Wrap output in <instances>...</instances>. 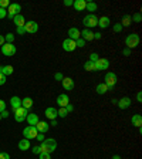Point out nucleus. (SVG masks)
I'll return each mask as SVG.
<instances>
[{
    "instance_id": "obj_32",
    "label": "nucleus",
    "mask_w": 142,
    "mask_h": 159,
    "mask_svg": "<svg viewBox=\"0 0 142 159\" xmlns=\"http://www.w3.org/2000/svg\"><path fill=\"white\" fill-rule=\"evenodd\" d=\"M131 20H132V23H141L142 21V14L139 13H135L134 16H131Z\"/></svg>"
},
{
    "instance_id": "obj_9",
    "label": "nucleus",
    "mask_w": 142,
    "mask_h": 159,
    "mask_svg": "<svg viewBox=\"0 0 142 159\" xmlns=\"http://www.w3.org/2000/svg\"><path fill=\"white\" fill-rule=\"evenodd\" d=\"M109 68V60L108 58H98L95 61V71H104Z\"/></svg>"
},
{
    "instance_id": "obj_14",
    "label": "nucleus",
    "mask_w": 142,
    "mask_h": 159,
    "mask_svg": "<svg viewBox=\"0 0 142 159\" xmlns=\"http://www.w3.org/2000/svg\"><path fill=\"white\" fill-rule=\"evenodd\" d=\"M131 104H132V99L129 98V97H122V98L117 102V105H118L121 109H128L129 107H131Z\"/></svg>"
},
{
    "instance_id": "obj_16",
    "label": "nucleus",
    "mask_w": 142,
    "mask_h": 159,
    "mask_svg": "<svg viewBox=\"0 0 142 159\" xmlns=\"http://www.w3.org/2000/svg\"><path fill=\"white\" fill-rule=\"evenodd\" d=\"M36 129L39 134H46L50 129V124L46 122V121H39V122L36 124Z\"/></svg>"
},
{
    "instance_id": "obj_19",
    "label": "nucleus",
    "mask_w": 142,
    "mask_h": 159,
    "mask_svg": "<svg viewBox=\"0 0 142 159\" xmlns=\"http://www.w3.org/2000/svg\"><path fill=\"white\" fill-rule=\"evenodd\" d=\"M20 107H21V99L19 97H11L10 98V108L13 109V112L17 108H20Z\"/></svg>"
},
{
    "instance_id": "obj_36",
    "label": "nucleus",
    "mask_w": 142,
    "mask_h": 159,
    "mask_svg": "<svg viewBox=\"0 0 142 159\" xmlns=\"http://www.w3.org/2000/svg\"><path fill=\"white\" fill-rule=\"evenodd\" d=\"M112 30L115 31V33H119V31H122V26H121V23H115V24H114Z\"/></svg>"
},
{
    "instance_id": "obj_10",
    "label": "nucleus",
    "mask_w": 142,
    "mask_h": 159,
    "mask_svg": "<svg viewBox=\"0 0 142 159\" xmlns=\"http://www.w3.org/2000/svg\"><path fill=\"white\" fill-rule=\"evenodd\" d=\"M24 29H26V34H34L39 31V24L36 21H33V20H30V21H26Z\"/></svg>"
},
{
    "instance_id": "obj_22",
    "label": "nucleus",
    "mask_w": 142,
    "mask_h": 159,
    "mask_svg": "<svg viewBox=\"0 0 142 159\" xmlns=\"http://www.w3.org/2000/svg\"><path fill=\"white\" fill-rule=\"evenodd\" d=\"M81 39H83L84 41H91V40L94 39V33L88 29H84L83 31H81Z\"/></svg>"
},
{
    "instance_id": "obj_54",
    "label": "nucleus",
    "mask_w": 142,
    "mask_h": 159,
    "mask_svg": "<svg viewBox=\"0 0 142 159\" xmlns=\"http://www.w3.org/2000/svg\"><path fill=\"white\" fill-rule=\"evenodd\" d=\"M4 43H6V41H4V36H2V34H0V47L3 46Z\"/></svg>"
},
{
    "instance_id": "obj_3",
    "label": "nucleus",
    "mask_w": 142,
    "mask_h": 159,
    "mask_svg": "<svg viewBox=\"0 0 142 159\" xmlns=\"http://www.w3.org/2000/svg\"><path fill=\"white\" fill-rule=\"evenodd\" d=\"M139 36L136 33H131L128 37L125 39V46H126V48H135V47H138L139 46Z\"/></svg>"
},
{
    "instance_id": "obj_1",
    "label": "nucleus",
    "mask_w": 142,
    "mask_h": 159,
    "mask_svg": "<svg viewBox=\"0 0 142 159\" xmlns=\"http://www.w3.org/2000/svg\"><path fill=\"white\" fill-rule=\"evenodd\" d=\"M57 149V142L54 138H46L40 145V151L44 153H51Z\"/></svg>"
},
{
    "instance_id": "obj_25",
    "label": "nucleus",
    "mask_w": 142,
    "mask_h": 159,
    "mask_svg": "<svg viewBox=\"0 0 142 159\" xmlns=\"http://www.w3.org/2000/svg\"><path fill=\"white\" fill-rule=\"evenodd\" d=\"M131 122H132L134 126L141 128V125H142V116H141V114H134L132 118H131Z\"/></svg>"
},
{
    "instance_id": "obj_44",
    "label": "nucleus",
    "mask_w": 142,
    "mask_h": 159,
    "mask_svg": "<svg viewBox=\"0 0 142 159\" xmlns=\"http://www.w3.org/2000/svg\"><path fill=\"white\" fill-rule=\"evenodd\" d=\"M36 139H37V141H39V142H43L44 139H46V136H44V134H37Z\"/></svg>"
},
{
    "instance_id": "obj_2",
    "label": "nucleus",
    "mask_w": 142,
    "mask_h": 159,
    "mask_svg": "<svg viewBox=\"0 0 142 159\" xmlns=\"http://www.w3.org/2000/svg\"><path fill=\"white\" fill-rule=\"evenodd\" d=\"M104 80H105V81H104V84L108 87L109 91H112L114 85L118 83V77H117V74L112 73V71H107V74H105V77H104Z\"/></svg>"
},
{
    "instance_id": "obj_42",
    "label": "nucleus",
    "mask_w": 142,
    "mask_h": 159,
    "mask_svg": "<svg viewBox=\"0 0 142 159\" xmlns=\"http://www.w3.org/2000/svg\"><path fill=\"white\" fill-rule=\"evenodd\" d=\"M39 159H51V158H50V153L40 152V153H39Z\"/></svg>"
},
{
    "instance_id": "obj_45",
    "label": "nucleus",
    "mask_w": 142,
    "mask_h": 159,
    "mask_svg": "<svg viewBox=\"0 0 142 159\" xmlns=\"http://www.w3.org/2000/svg\"><path fill=\"white\" fill-rule=\"evenodd\" d=\"M0 159H10V155L7 152H0Z\"/></svg>"
},
{
    "instance_id": "obj_5",
    "label": "nucleus",
    "mask_w": 142,
    "mask_h": 159,
    "mask_svg": "<svg viewBox=\"0 0 142 159\" xmlns=\"http://www.w3.org/2000/svg\"><path fill=\"white\" fill-rule=\"evenodd\" d=\"M27 115H29V111H27L26 108H23V107H20V108H17L16 111H14V121L21 124L23 121H26Z\"/></svg>"
},
{
    "instance_id": "obj_55",
    "label": "nucleus",
    "mask_w": 142,
    "mask_h": 159,
    "mask_svg": "<svg viewBox=\"0 0 142 159\" xmlns=\"http://www.w3.org/2000/svg\"><path fill=\"white\" fill-rule=\"evenodd\" d=\"M50 125H53V126H56V125H57V121H56V119H53V121H51V122H50Z\"/></svg>"
},
{
    "instance_id": "obj_12",
    "label": "nucleus",
    "mask_w": 142,
    "mask_h": 159,
    "mask_svg": "<svg viewBox=\"0 0 142 159\" xmlns=\"http://www.w3.org/2000/svg\"><path fill=\"white\" fill-rule=\"evenodd\" d=\"M56 102H57V105H58L60 108H66V107L70 104V98H68L67 94H60V95L57 97Z\"/></svg>"
},
{
    "instance_id": "obj_48",
    "label": "nucleus",
    "mask_w": 142,
    "mask_h": 159,
    "mask_svg": "<svg viewBox=\"0 0 142 159\" xmlns=\"http://www.w3.org/2000/svg\"><path fill=\"white\" fill-rule=\"evenodd\" d=\"M4 109H6V102H4L3 99H0V112L4 111Z\"/></svg>"
},
{
    "instance_id": "obj_47",
    "label": "nucleus",
    "mask_w": 142,
    "mask_h": 159,
    "mask_svg": "<svg viewBox=\"0 0 142 159\" xmlns=\"http://www.w3.org/2000/svg\"><path fill=\"white\" fill-rule=\"evenodd\" d=\"M122 54H124V56H125V57H129V56H131V50H129V48H126V47H125V48L122 50Z\"/></svg>"
},
{
    "instance_id": "obj_8",
    "label": "nucleus",
    "mask_w": 142,
    "mask_h": 159,
    "mask_svg": "<svg viewBox=\"0 0 142 159\" xmlns=\"http://www.w3.org/2000/svg\"><path fill=\"white\" fill-rule=\"evenodd\" d=\"M37 129H36V126H26V128L23 129V136L26 139H36V136H37Z\"/></svg>"
},
{
    "instance_id": "obj_24",
    "label": "nucleus",
    "mask_w": 142,
    "mask_h": 159,
    "mask_svg": "<svg viewBox=\"0 0 142 159\" xmlns=\"http://www.w3.org/2000/svg\"><path fill=\"white\" fill-rule=\"evenodd\" d=\"M74 9L77 10V11H83V10H85V6H87V2L85 0H74Z\"/></svg>"
},
{
    "instance_id": "obj_28",
    "label": "nucleus",
    "mask_w": 142,
    "mask_h": 159,
    "mask_svg": "<svg viewBox=\"0 0 142 159\" xmlns=\"http://www.w3.org/2000/svg\"><path fill=\"white\" fill-rule=\"evenodd\" d=\"M21 107H23V108H26L27 111H29V109L33 107V99L30 98V97H26V98H23V99H21Z\"/></svg>"
},
{
    "instance_id": "obj_33",
    "label": "nucleus",
    "mask_w": 142,
    "mask_h": 159,
    "mask_svg": "<svg viewBox=\"0 0 142 159\" xmlns=\"http://www.w3.org/2000/svg\"><path fill=\"white\" fill-rule=\"evenodd\" d=\"M4 41H6V43L13 44V41H14V34H11V33L6 34V36H4Z\"/></svg>"
},
{
    "instance_id": "obj_27",
    "label": "nucleus",
    "mask_w": 142,
    "mask_h": 159,
    "mask_svg": "<svg viewBox=\"0 0 142 159\" xmlns=\"http://www.w3.org/2000/svg\"><path fill=\"white\" fill-rule=\"evenodd\" d=\"M95 91H97V94H99V95H104V94L108 93L109 89H108V87H107L105 84L101 83V84H98V85L95 87Z\"/></svg>"
},
{
    "instance_id": "obj_37",
    "label": "nucleus",
    "mask_w": 142,
    "mask_h": 159,
    "mask_svg": "<svg viewBox=\"0 0 142 159\" xmlns=\"http://www.w3.org/2000/svg\"><path fill=\"white\" fill-rule=\"evenodd\" d=\"M98 58H99V56H98L97 53H91V54H89V61H93V63H95V61H97Z\"/></svg>"
},
{
    "instance_id": "obj_23",
    "label": "nucleus",
    "mask_w": 142,
    "mask_h": 159,
    "mask_svg": "<svg viewBox=\"0 0 142 159\" xmlns=\"http://www.w3.org/2000/svg\"><path fill=\"white\" fill-rule=\"evenodd\" d=\"M13 71H14V68L11 66H0V74H2V75H4V77L11 75V74H13Z\"/></svg>"
},
{
    "instance_id": "obj_50",
    "label": "nucleus",
    "mask_w": 142,
    "mask_h": 159,
    "mask_svg": "<svg viewBox=\"0 0 142 159\" xmlns=\"http://www.w3.org/2000/svg\"><path fill=\"white\" fill-rule=\"evenodd\" d=\"M6 78L7 77H4V75L0 74V85H4V84H6Z\"/></svg>"
},
{
    "instance_id": "obj_13",
    "label": "nucleus",
    "mask_w": 142,
    "mask_h": 159,
    "mask_svg": "<svg viewBox=\"0 0 142 159\" xmlns=\"http://www.w3.org/2000/svg\"><path fill=\"white\" fill-rule=\"evenodd\" d=\"M61 84H63V88L66 89V91H71V89H74V87H76L74 80L71 78V77H64Z\"/></svg>"
},
{
    "instance_id": "obj_20",
    "label": "nucleus",
    "mask_w": 142,
    "mask_h": 159,
    "mask_svg": "<svg viewBox=\"0 0 142 159\" xmlns=\"http://www.w3.org/2000/svg\"><path fill=\"white\" fill-rule=\"evenodd\" d=\"M26 121L30 126H36V124L39 122L40 119H39V115H37V114H29L27 118H26Z\"/></svg>"
},
{
    "instance_id": "obj_51",
    "label": "nucleus",
    "mask_w": 142,
    "mask_h": 159,
    "mask_svg": "<svg viewBox=\"0 0 142 159\" xmlns=\"http://www.w3.org/2000/svg\"><path fill=\"white\" fill-rule=\"evenodd\" d=\"M66 109H67V112L70 114V112H73V111H74V107L71 105V104H68V105L66 107Z\"/></svg>"
},
{
    "instance_id": "obj_53",
    "label": "nucleus",
    "mask_w": 142,
    "mask_h": 159,
    "mask_svg": "<svg viewBox=\"0 0 142 159\" xmlns=\"http://www.w3.org/2000/svg\"><path fill=\"white\" fill-rule=\"evenodd\" d=\"M101 39V33H94V39L93 40H99Z\"/></svg>"
},
{
    "instance_id": "obj_11",
    "label": "nucleus",
    "mask_w": 142,
    "mask_h": 159,
    "mask_svg": "<svg viewBox=\"0 0 142 159\" xmlns=\"http://www.w3.org/2000/svg\"><path fill=\"white\" fill-rule=\"evenodd\" d=\"M76 48H77V46H76V41H74V40L66 39L63 41V50L64 51H67V53H73Z\"/></svg>"
},
{
    "instance_id": "obj_29",
    "label": "nucleus",
    "mask_w": 142,
    "mask_h": 159,
    "mask_svg": "<svg viewBox=\"0 0 142 159\" xmlns=\"http://www.w3.org/2000/svg\"><path fill=\"white\" fill-rule=\"evenodd\" d=\"M131 24H132L131 16H129V14H124L122 19H121V26H122V27H129Z\"/></svg>"
},
{
    "instance_id": "obj_43",
    "label": "nucleus",
    "mask_w": 142,
    "mask_h": 159,
    "mask_svg": "<svg viewBox=\"0 0 142 159\" xmlns=\"http://www.w3.org/2000/svg\"><path fill=\"white\" fill-rule=\"evenodd\" d=\"M31 152L36 153V155H39L41 151H40V145H36V146H31Z\"/></svg>"
},
{
    "instance_id": "obj_15",
    "label": "nucleus",
    "mask_w": 142,
    "mask_h": 159,
    "mask_svg": "<svg viewBox=\"0 0 142 159\" xmlns=\"http://www.w3.org/2000/svg\"><path fill=\"white\" fill-rule=\"evenodd\" d=\"M44 115H46V118H48L50 121L56 119L57 116H58L57 108H54V107H48V108H46V111H44Z\"/></svg>"
},
{
    "instance_id": "obj_6",
    "label": "nucleus",
    "mask_w": 142,
    "mask_h": 159,
    "mask_svg": "<svg viewBox=\"0 0 142 159\" xmlns=\"http://www.w3.org/2000/svg\"><path fill=\"white\" fill-rule=\"evenodd\" d=\"M16 46L14 44H10V43H4L3 46H2V54L6 57H11L16 54Z\"/></svg>"
},
{
    "instance_id": "obj_31",
    "label": "nucleus",
    "mask_w": 142,
    "mask_h": 159,
    "mask_svg": "<svg viewBox=\"0 0 142 159\" xmlns=\"http://www.w3.org/2000/svg\"><path fill=\"white\" fill-rule=\"evenodd\" d=\"M84 70H85V71H89V73H91V71H95V63H93V61H85V64H84Z\"/></svg>"
},
{
    "instance_id": "obj_17",
    "label": "nucleus",
    "mask_w": 142,
    "mask_h": 159,
    "mask_svg": "<svg viewBox=\"0 0 142 159\" xmlns=\"http://www.w3.org/2000/svg\"><path fill=\"white\" fill-rule=\"evenodd\" d=\"M67 34H68V39L74 40V41H76V40H78L80 37H81V31H80L77 27H70L68 33H67Z\"/></svg>"
},
{
    "instance_id": "obj_57",
    "label": "nucleus",
    "mask_w": 142,
    "mask_h": 159,
    "mask_svg": "<svg viewBox=\"0 0 142 159\" xmlns=\"http://www.w3.org/2000/svg\"><path fill=\"white\" fill-rule=\"evenodd\" d=\"M0 119H2V116H0Z\"/></svg>"
},
{
    "instance_id": "obj_41",
    "label": "nucleus",
    "mask_w": 142,
    "mask_h": 159,
    "mask_svg": "<svg viewBox=\"0 0 142 159\" xmlns=\"http://www.w3.org/2000/svg\"><path fill=\"white\" fill-rule=\"evenodd\" d=\"M7 17V10L0 7V19H6Z\"/></svg>"
},
{
    "instance_id": "obj_38",
    "label": "nucleus",
    "mask_w": 142,
    "mask_h": 159,
    "mask_svg": "<svg viewBox=\"0 0 142 159\" xmlns=\"http://www.w3.org/2000/svg\"><path fill=\"white\" fill-rule=\"evenodd\" d=\"M16 33H17V34H20V36H23V34H26V29H24V26L17 27V29H16Z\"/></svg>"
},
{
    "instance_id": "obj_46",
    "label": "nucleus",
    "mask_w": 142,
    "mask_h": 159,
    "mask_svg": "<svg viewBox=\"0 0 142 159\" xmlns=\"http://www.w3.org/2000/svg\"><path fill=\"white\" fill-rule=\"evenodd\" d=\"M74 4V0H64V6L66 7H70Z\"/></svg>"
},
{
    "instance_id": "obj_18",
    "label": "nucleus",
    "mask_w": 142,
    "mask_h": 159,
    "mask_svg": "<svg viewBox=\"0 0 142 159\" xmlns=\"http://www.w3.org/2000/svg\"><path fill=\"white\" fill-rule=\"evenodd\" d=\"M98 26L99 29H108L111 26V20H109L108 16H101L98 19Z\"/></svg>"
},
{
    "instance_id": "obj_39",
    "label": "nucleus",
    "mask_w": 142,
    "mask_h": 159,
    "mask_svg": "<svg viewBox=\"0 0 142 159\" xmlns=\"http://www.w3.org/2000/svg\"><path fill=\"white\" fill-rule=\"evenodd\" d=\"M10 3H9V0H0V7L2 9H6V7H9Z\"/></svg>"
},
{
    "instance_id": "obj_21",
    "label": "nucleus",
    "mask_w": 142,
    "mask_h": 159,
    "mask_svg": "<svg viewBox=\"0 0 142 159\" xmlns=\"http://www.w3.org/2000/svg\"><path fill=\"white\" fill-rule=\"evenodd\" d=\"M30 148H31V143H30L29 139L23 138V139H20L19 141V149L20 151H29Z\"/></svg>"
},
{
    "instance_id": "obj_4",
    "label": "nucleus",
    "mask_w": 142,
    "mask_h": 159,
    "mask_svg": "<svg viewBox=\"0 0 142 159\" xmlns=\"http://www.w3.org/2000/svg\"><path fill=\"white\" fill-rule=\"evenodd\" d=\"M83 24L85 26V29H93V27L98 26V17L95 16V14H87L85 17L83 19Z\"/></svg>"
},
{
    "instance_id": "obj_26",
    "label": "nucleus",
    "mask_w": 142,
    "mask_h": 159,
    "mask_svg": "<svg viewBox=\"0 0 142 159\" xmlns=\"http://www.w3.org/2000/svg\"><path fill=\"white\" fill-rule=\"evenodd\" d=\"M13 23L16 24L17 27L24 26V24H26V20H24V16H23L21 13L17 14V16H14V17H13Z\"/></svg>"
},
{
    "instance_id": "obj_52",
    "label": "nucleus",
    "mask_w": 142,
    "mask_h": 159,
    "mask_svg": "<svg viewBox=\"0 0 142 159\" xmlns=\"http://www.w3.org/2000/svg\"><path fill=\"white\" fill-rule=\"evenodd\" d=\"M136 101H138V102H142V93L141 91H138V94H136Z\"/></svg>"
},
{
    "instance_id": "obj_49",
    "label": "nucleus",
    "mask_w": 142,
    "mask_h": 159,
    "mask_svg": "<svg viewBox=\"0 0 142 159\" xmlns=\"http://www.w3.org/2000/svg\"><path fill=\"white\" fill-rule=\"evenodd\" d=\"M0 116H2V118H7V116H9V111H7V109L2 111V112H0Z\"/></svg>"
},
{
    "instance_id": "obj_7",
    "label": "nucleus",
    "mask_w": 142,
    "mask_h": 159,
    "mask_svg": "<svg viewBox=\"0 0 142 159\" xmlns=\"http://www.w3.org/2000/svg\"><path fill=\"white\" fill-rule=\"evenodd\" d=\"M20 11H21V6L19 3H10L9 10H7V17L13 20V17L20 14Z\"/></svg>"
},
{
    "instance_id": "obj_34",
    "label": "nucleus",
    "mask_w": 142,
    "mask_h": 159,
    "mask_svg": "<svg viewBox=\"0 0 142 159\" xmlns=\"http://www.w3.org/2000/svg\"><path fill=\"white\" fill-rule=\"evenodd\" d=\"M57 112H58V116H61V118H66L67 115H68V112H67L66 108H60L57 109Z\"/></svg>"
},
{
    "instance_id": "obj_56",
    "label": "nucleus",
    "mask_w": 142,
    "mask_h": 159,
    "mask_svg": "<svg viewBox=\"0 0 142 159\" xmlns=\"http://www.w3.org/2000/svg\"><path fill=\"white\" fill-rule=\"evenodd\" d=\"M112 159H121V156H119V155H114Z\"/></svg>"
},
{
    "instance_id": "obj_30",
    "label": "nucleus",
    "mask_w": 142,
    "mask_h": 159,
    "mask_svg": "<svg viewBox=\"0 0 142 159\" xmlns=\"http://www.w3.org/2000/svg\"><path fill=\"white\" fill-rule=\"evenodd\" d=\"M97 9H98V6H97V3H94V2H88L85 6V10H88L89 14H94V11H97Z\"/></svg>"
},
{
    "instance_id": "obj_40",
    "label": "nucleus",
    "mask_w": 142,
    "mask_h": 159,
    "mask_svg": "<svg viewBox=\"0 0 142 159\" xmlns=\"http://www.w3.org/2000/svg\"><path fill=\"white\" fill-rule=\"evenodd\" d=\"M63 78H64V75L61 73H56V74H54V80H56V81H63Z\"/></svg>"
},
{
    "instance_id": "obj_35",
    "label": "nucleus",
    "mask_w": 142,
    "mask_h": 159,
    "mask_svg": "<svg viewBox=\"0 0 142 159\" xmlns=\"http://www.w3.org/2000/svg\"><path fill=\"white\" fill-rule=\"evenodd\" d=\"M76 46L80 47V48H83V47H85V41H84V40L80 37L78 40H76Z\"/></svg>"
}]
</instances>
